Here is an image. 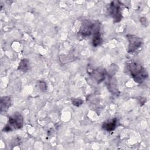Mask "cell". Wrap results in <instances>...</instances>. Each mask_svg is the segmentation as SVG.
I'll list each match as a JSON object with an SVG mask.
<instances>
[{
	"instance_id": "52a82bcc",
	"label": "cell",
	"mask_w": 150,
	"mask_h": 150,
	"mask_svg": "<svg viewBox=\"0 0 150 150\" xmlns=\"http://www.w3.org/2000/svg\"><path fill=\"white\" fill-rule=\"evenodd\" d=\"M108 79L107 81V88L109 91L113 94L118 95L119 91L117 86V81L114 78L112 74H108Z\"/></svg>"
},
{
	"instance_id": "7a4b0ae2",
	"label": "cell",
	"mask_w": 150,
	"mask_h": 150,
	"mask_svg": "<svg viewBox=\"0 0 150 150\" xmlns=\"http://www.w3.org/2000/svg\"><path fill=\"white\" fill-rule=\"evenodd\" d=\"M100 23L98 21L84 20L82 22L79 34L83 37H88L100 32Z\"/></svg>"
},
{
	"instance_id": "8992f818",
	"label": "cell",
	"mask_w": 150,
	"mask_h": 150,
	"mask_svg": "<svg viewBox=\"0 0 150 150\" xmlns=\"http://www.w3.org/2000/svg\"><path fill=\"white\" fill-rule=\"evenodd\" d=\"M90 74H91L93 79L97 83H100L105 78L106 71L104 69L97 68V69H93L90 73Z\"/></svg>"
},
{
	"instance_id": "8fae6325",
	"label": "cell",
	"mask_w": 150,
	"mask_h": 150,
	"mask_svg": "<svg viewBox=\"0 0 150 150\" xmlns=\"http://www.w3.org/2000/svg\"><path fill=\"white\" fill-rule=\"evenodd\" d=\"M30 64L29 60L27 59H23L21 60L18 69L22 71H26L29 69Z\"/></svg>"
},
{
	"instance_id": "5bb4252c",
	"label": "cell",
	"mask_w": 150,
	"mask_h": 150,
	"mask_svg": "<svg viewBox=\"0 0 150 150\" xmlns=\"http://www.w3.org/2000/svg\"><path fill=\"white\" fill-rule=\"evenodd\" d=\"M140 21H141V22L143 25H145V23H147V22H146V18H141L140 19Z\"/></svg>"
},
{
	"instance_id": "3957f363",
	"label": "cell",
	"mask_w": 150,
	"mask_h": 150,
	"mask_svg": "<svg viewBox=\"0 0 150 150\" xmlns=\"http://www.w3.org/2000/svg\"><path fill=\"white\" fill-rule=\"evenodd\" d=\"M23 125V118L22 115L16 112L9 117L8 123L3 128L4 132H9L13 129L21 128Z\"/></svg>"
},
{
	"instance_id": "9c48e42d",
	"label": "cell",
	"mask_w": 150,
	"mask_h": 150,
	"mask_svg": "<svg viewBox=\"0 0 150 150\" xmlns=\"http://www.w3.org/2000/svg\"><path fill=\"white\" fill-rule=\"evenodd\" d=\"M11 105V97L9 96H4L1 99V111H6Z\"/></svg>"
},
{
	"instance_id": "277c9868",
	"label": "cell",
	"mask_w": 150,
	"mask_h": 150,
	"mask_svg": "<svg viewBox=\"0 0 150 150\" xmlns=\"http://www.w3.org/2000/svg\"><path fill=\"white\" fill-rule=\"evenodd\" d=\"M108 13L113 18L114 22H119L122 18L121 4L120 1H112L108 8Z\"/></svg>"
},
{
	"instance_id": "ba28073f",
	"label": "cell",
	"mask_w": 150,
	"mask_h": 150,
	"mask_svg": "<svg viewBox=\"0 0 150 150\" xmlns=\"http://www.w3.org/2000/svg\"><path fill=\"white\" fill-rule=\"evenodd\" d=\"M118 123V120L117 118H114L111 120H109L107 121H105L103 125L102 128L103 129L105 130L107 132H111L114 131L117 126Z\"/></svg>"
},
{
	"instance_id": "7c38bea8",
	"label": "cell",
	"mask_w": 150,
	"mask_h": 150,
	"mask_svg": "<svg viewBox=\"0 0 150 150\" xmlns=\"http://www.w3.org/2000/svg\"><path fill=\"white\" fill-rule=\"evenodd\" d=\"M71 102L74 105L77 107H79L83 104V100L80 98H73L71 100Z\"/></svg>"
},
{
	"instance_id": "5b68a950",
	"label": "cell",
	"mask_w": 150,
	"mask_h": 150,
	"mask_svg": "<svg viewBox=\"0 0 150 150\" xmlns=\"http://www.w3.org/2000/svg\"><path fill=\"white\" fill-rule=\"evenodd\" d=\"M127 39L129 42L128 52L133 53L138 50L142 45L143 42L141 38L134 35H127Z\"/></svg>"
},
{
	"instance_id": "4fadbf2b",
	"label": "cell",
	"mask_w": 150,
	"mask_h": 150,
	"mask_svg": "<svg viewBox=\"0 0 150 150\" xmlns=\"http://www.w3.org/2000/svg\"><path fill=\"white\" fill-rule=\"evenodd\" d=\"M39 88L42 90H45L46 88V83L43 81H39Z\"/></svg>"
},
{
	"instance_id": "30bf717a",
	"label": "cell",
	"mask_w": 150,
	"mask_h": 150,
	"mask_svg": "<svg viewBox=\"0 0 150 150\" xmlns=\"http://www.w3.org/2000/svg\"><path fill=\"white\" fill-rule=\"evenodd\" d=\"M93 36V37L92 40V43L93 46L97 47L98 46H100L103 42V39L101 36L100 31L95 33Z\"/></svg>"
},
{
	"instance_id": "6da1fadb",
	"label": "cell",
	"mask_w": 150,
	"mask_h": 150,
	"mask_svg": "<svg viewBox=\"0 0 150 150\" xmlns=\"http://www.w3.org/2000/svg\"><path fill=\"white\" fill-rule=\"evenodd\" d=\"M127 67L131 77L136 83H142L147 79L148 73L141 64L133 62L128 63Z\"/></svg>"
}]
</instances>
